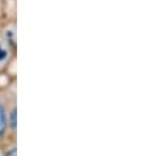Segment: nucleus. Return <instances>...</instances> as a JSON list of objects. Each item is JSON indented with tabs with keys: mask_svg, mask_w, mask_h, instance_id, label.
<instances>
[{
	"mask_svg": "<svg viewBox=\"0 0 147 156\" xmlns=\"http://www.w3.org/2000/svg\"><path fill=\"white\" fill-rule=\"evenodd\" d=\"M5 156H17V152H16V148H15V147L8 151V152L5 154Z\"/></svg>",
	"mask_w": 147,
	"mask_h": 156,
	"instance_id": "nucleus-4",
	"label": "nucleus"
},
{
	"mask_svg": "<svg viewBox=\"0 0 147 156\" xmlns=\"http://www.w3.org/2000/svg\"><path fill=\"white\" fill-rule=\"evenodd\" d=\"M9 121H11V127L16 130V109H13L11 112V117H9Z\"/></svg>",
	"mask_w": 147,
	"mask_h": 156,
	"instance_id": "nucleus-2",
	"label": "nucleus"
},
{
	"mask_svg": "<svg viewBox=\"0 0 147 156\" xmlns=\"http://www.w3.org/2000/svg\"><path fill=\"white\" fill-rule=\"evenodd\" d=\"M5 57H7V51L3 49L2 46H0V60H3V59H5Z\"/></svg>",
	"mask_w": 147,
	"mask_h": 156,
	"instance_id": "nucleus-3",
	"label": "nucleus"
},
{
	"mask_svg": "<svg viewBox=\"0 0 147 156\" xmlns=\"http://www.w3.org/2000/svg\"><path fill=\"white\" fill-rule=\"evenodd\" d=\"M5 126H7V119H5V113H4L3 106L0 105V135H3L5 131Z\"/></svg>",
	"mask_w": 147,
	"mask_h": 156,
	"instance_id": "nucleus-1",
	"label": "nucleus"
}]
</instances>
